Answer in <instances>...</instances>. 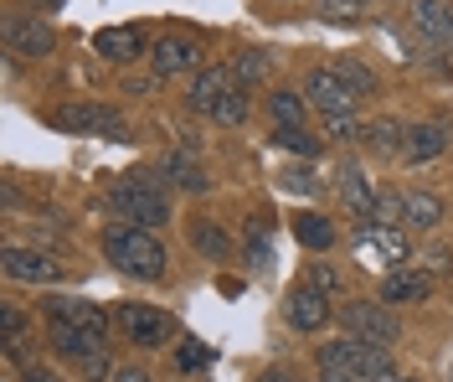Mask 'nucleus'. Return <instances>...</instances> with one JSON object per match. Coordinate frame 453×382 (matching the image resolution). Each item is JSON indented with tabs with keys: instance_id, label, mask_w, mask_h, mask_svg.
Wrapping results in <instances>:
<instances>
[{
	"instance_id": "11",
	"label": "nucleus",
	"mask_w": 453,
	"mask_h": 382,
	"mask_svg": "<svg viewBox=\"0 0 453 382\" xmlns=\"http://www.w3.org/2000/svg\"><path fill=\"white\" fill-rule=\"evenodd\" d=\"M5 279H21V285H57L62 264L36 253V248H5Z\"/></svg>"
},
{
	"instance_id": "39",
	"label": "nucleus",
	"mask_w": 453,
	"mask_h": 382,
	"mask_svg": "<svg viewBox=\"0 0 453 382\" xmlns=\"http://www.w3.org/2000/svg\"><path fill=\"white\" fill-rule=\"evenodd\" d=\"M376 382H418V378H402V372H387V378H376Z\"/></svg>"
},
{
	"instance_id": "10",
	"label": "nucleus",
	"mask_w": 453,
	"mask_h": 382,
	"mask_svg": "<svg viewBox=\"0 0 453 382\" xmlns=\"http://www.w3.org/2000/svg\"><path fill=\"white\" fill-rule=\"evenodd\" d=\"M433 290H438V279L427 269H396V274L381 279V300L387 305H423V300H433Z\"/></svg>"
},
{
	"instance_id": "37",
	"label": "nucleus",
	"mask_w": 453,
	"mask_h": 382,
	"mask_svg": "<svg viewBox=\"0 0 453 382\" xmlns=\"http://www.w3.org/2000/svg\"><path fill=\"white\" fill-rule=\"evenodd\" d=\"M113 382H150V372H144V367H119Z\"/></svg>"
},
{
	"instance_id": "7",
	"label": "nucleus",
	"mask_w": 453,
	"mask_h": 382,
	"mask_svg": "<svg viewBox=\"0 0 453 382\" xmlns=\"http://www.w3.org/2000/svg\"><path fill=\"white\" fill-rule=\"evenodd\" d=\"M356 98H361V93L350 89L335 67H314L310 78H304V104H310V109H319V119L356 114Z\"/></svg>"
},
{
	"instance_id": "23",
	"label": "nucleus",
	"mask_w": 453,
	"mask_h": 382,
	"mask_svg": "<svg viewBox=\"0 0 453 382\" xmlns=\"http://www.w3.org/2000/svg\"><path fill=\"white\" fill-rule=\"evenodd\" d=\"M361 243H371L387 264H407L412 259V248H407V238L396 233V228H371V222H361Z\"/></svg>"
},
{
	"instance_id": "6",
	"label": "nucleus",
	"mask_w": 453,
	"mask_h": 382,
	"mask_svg": "<svg viewBox=\"0 0 453 382\" xmlns=\"http://www.w3.org/2000/svg\"><path fill=\"white\" fill-rule=\"evenodd\" d=\"M113 325L124 331V341H134V347H144V352H155V347H170V341L180 336L175 316L155 310V305H119V310H113Z\"/></svg>"
},
{
	"instance_id": "22",
	"label": "nucleus",
	"mask_w": 453,
	"mask_h": 382,
	"mask_svg": "<svg viewBox=\"0 0 453 382\" xmlns=\"http://www.w3.org/2000/svg\"><path fill=\"white\" fill-rule=\"evenodd\" d=\"M294 238H299L310 253H325V248L335 243V222L319 217V212H299V217H294Z\"/></svg>"
},
{
	"instance_id": "24",
	"label": "nucleus",
	"mask_w": 453,
	"mask_h": 382,
	"mask_svg": "<svg viewBox=\"0 0 453 382\" xmlns=\"http://www.w3.org/2000/svg\"><path fill=\"white\" fill-rule=\"evenodd\" d=\"M376 155H402V140H407V129L396 124V119H376V124H366V135H361Z\"/></svg>"
},
{
	"instance_id": "36",
	"label": "nucleus",
	"mask_w": 453,
	"mask_h": 382,
	"mask_svg": "<svg viewBox=\"0 0 453 382\" xmlns=\"http://www.w3.org/2000/svg\"><path fill=\"white\" fill-rule=\"evenodd\" d=\"M21 382H62L52 372V367H36V362H31V367H21Z\"/></svg>"
},
{
	"instance_id": "19",
	"label": "nucleus",
	"mask_w": 453,
	"mask_h": 382,
	"mask_svg": "<svg viewBox=\"0 0 453 382\" xmlns=\"http://www.w3.org/2000/svg\"><path fill=\"white\" fill-rule=\"evenodd\" d=\"M93 47H98L109 62H134L144 52V31L140 27H104L98 36H93Z\"/></svg>"
},
{
	"instance_id": "8",
	"label": "nucleus",
	"mask_w": 453,
	"mask_h": 382,
	"mask_svg": "<svg viewBox=\"0 0 453 382\" xmlns=\"http://www.w3.org/2000/svg\"><path fill=\"white\" fill-rule=\"evenodd\" d=\"M283 310H288V325L294 331H325V321H330V300H325V290H314V285H294L288 300H283Z\"/></svg>"
},
{
	"instance_id": "5",
	"label": "nucleus",
	"mask_w": 453,
	"mask_h": 382,
	"mask_svg": "<svg viewBox=\"0 0 453 382\" xmlns=\"http://www.w3.org/2000/svg\"><path fill=\"white\" fill-rule=\"evenodd\" d=\"M340 325H345V336L371 341V347H396V336H402V321L392 316L387 300H350L340 310Z\"/></svg>"
},
{
	"instance_id": "41",
	"label": "nucleus",
	"mask_w": 453,
	"mask_h": 382,
	"mask_svg": "<svg viewBox=\"0 0 453 382\" xmlns=\"http://www.w3.org/2000/svg\"><path fill=\"white\" fill-rule=\"evenodd\" d=\"M449 52H453V36H449Z\"/></svg>"
},
{
	"instance_id": "20",
	"label": "nucleus",
	"mask_w": 453,
	"mask_h": 382,
	"mask_svg": "<svg viewBox=\"0 0 453 382\" xmlns=\"http://www.w3.org/2000/svg\"><path fill=\"white\" fill-rule=\"evenodd\" d=\"M160 181H175V186H186V191H206V171H201L196 155H186V150L160 155Z\"/></svg>"
},
{
	"instance_id": "29",
	"label": "nucleus",
	"mask_w": 453,
	"mask_h": 382,
	"mask_svg": "<svg viewBox=\"0 0 453 382\" xmlns=\"http://www.w3.org/2000/svg\"><path fill=\"white\" fill-rule=\"evenodd\" d=\"M335 73H340V78H345V83H350V89H356V93H376V73H371L366 62L345 58V62H340V67H335Z\"/></svg>"
},
{
	"instance_id": "27",
	"label": "nucleus",
	"mask_w": 453,
	"mask_h": 382,
	"mask_svg": "<svg viewBox=\"0 0 453 382\" xmlns=\"http://www.w3.org/2000/svg\"><path fill=\"white\" fill-rule=\"evenodd\" d=\"M248 109H253V104H248V89H232L222 104H217V114H211V119L232 129V124H242V119H248Z\"/></svg>"
},
{
	"instance_id": "33",
	"label": "nucleus",
	"mask_w": 453,
	"mask_h": 382,
	"mask_svg": "<svg viewBox=\"0 0 453 382\" xmlns=\"http://www.w3.org/2000/svg\"><path fill=\"white\" fill-rule=\"evenodd\" d=\"M232 73H237V78H242V89H248V83H257V78L268 73V58H263V52H242V58L232 62Z\"/></svg>"
},
{
	"instance_id": "38",
	"label": "nucleus",
	"mask_w": 453,
	"mask_h": 382,
	"mask_svg": "<svg viewBox=\"0 0 453 382\" xmlns=\"http://www.w3.org/2000/svg\"><path fill=\"white\" fill-rule=\"evenodd\" d=\"M31 5H36V11H57V5H62V0H31Z\"/></svg>"
},
{
	"instance_id": "40",
	"label": "nucleus",
	"mask_w": 453,
	"mask_h": 382,
	"mask_svg": "<svg viewBox=\"0 0 453 382\" xmlns=\"http://www.w3.org/2000/svg\"><path fill=\"white\" fill-rule=\"evenodd\" d=\"M257 382H279V378H257Z\"/></svg>"
},
{
	"instance_id": "32",
	"label": "nucleus",
	"mask_w": 453,
	"mask_h": 382,
	"mask_svg": "<svg viewBox=\"0 0 453 382\" xmlns=\"http://www.w3.org/2000/svg\"><path fill=\"white\" fill-rule=\"evenodd\" d=\"M325 135H330V140H340V145H345V140H361L366 129L356 124V114H330V119H325Z\"/></svg>"
},
{
	"instance_id": "3",
	"label": "nucleus",
	"mask_w": 453,
	"mask_h": 382,
	"mask_svg": "<svg viewBox=\"0 0 453 382\" xmlns=\"http://www.w3.org/2000/svg\"><path fill=\"white\" fill-rule=\"evenodd\" d=\"M319 367L325 372H345V378H356V382H376V378H387V372H396L387 347H371V341H356V336L325 341L319 347Z\"/></svg>"
},
{
	"instance_id": "4",
	"label": "nucleus",
	"mask_w": 453,
	"mask_h": 382,
	"mask_svg": "<svg viewBox=\"0 0 453 382\" xmlns=\"http://www.w3.org/2000/svg\"><path fill=\"white\" fill-rule=\"evenodd\" d=\"M62 135H93V140H129V124L109 104H62L47 114Z\"/></svg>"
},
{
	"instance_id": "25",
	"label": "nucleus",
	"mask_w": 453,
	"mask_h": 382,
	"mask_svg": "<svg viewBox=\"0 0 453 382\" xmlns=\"http://www.w3.org/2000/svg\"><path fill=\"white\" fill-rule=\"evenodd\" d=\"M273 145L294 150V155H304V160H314V155H319V140H314L304 124H273Z\"/></svg>"
},
{
	"instance_id": "12",
	"label": "nucleus",
	"mask_w": 453,
	"mask_h": 382,
	"mask_svg": "<svg viewBox=\"0 0 453 382\" xmlns=\"http://www.w3.org/2000/svg\"><path fill=\"white\" fill-rule=\"evenodd\" d=\"M376 186H371V176H366V166L361 160H345L340 166V202H345V212H356L361 222H371V207H376Z\"/></svg>"
},
{
	"instance_id": "16",
	"label": "nucleus",
	"mask_w": 453,
	"mask_h": 382,
	"mask_svg": "<svg viewBox=\"0 0 453 382\" xmlns=\"http://www.w3.org/2000/svg\"><path fill=\"white\" fill-rule=\"evenodd\" d=\"M5 42H11V52H21V58H47L52 42H57V31L31 16V21H11V27H5Z\"/></svg>"
},
{
	"instance_id": "28",
	"label": "nucleus",
	"mask_w": 453,
	"mask_h": 382,
	"mask_svg": "<svg viewBox=\"0 0 453 382\" xmlns=\"http://www.w3.org/2000/svg\"><path fill=\"white\" fill-rule=\"evenodd\" d=\"M402 222V191H381L371 207V228H396Z\"/></svg>"
},
{
	"instance_id": "26",
	"label": "nucleus",
	"mask_w": 453,
	"mask_h": 382,
	"mask_svg": "<svg viewBox=\"0 0 453 382\" xmlns=\"http://www.w3.org/2000/svg\"><path fill=\"white\" fill-rule=\"evenodd\" d=\"M268 114H273V124H304V98L299 93H268Z\"/></svg>"
},
{
	"instance_id": "9",
	"label": "nucleus",
	"mask_w": 453,
	"mask_h": 382,
	"mask_svg": "<svg viewBox=\"0 0 453 382\" xmlns=\"http://www.w3.org/2000/svg\"><path fill=\"white\" fill-rule=\"evenodd\" d=\"M47 336H52V347L67 362H88L93 352H109V341H98V336H88L78 321H67V316H47Z\"/></svg>"
},
{
	"instance_id": "18",
	"label": "nucleus",
	"mask_w": 453,
	"mask_h": 382,
	"mask_svg": "<svg viewBox=\"0 0 453 382\" xmlns=\"http://www.w3.org/2000/svg\"><path fill=\"white\" fill-rule=\"evenodd\" d=\"M443 217H449V207L438 202L433 191H402V222H407V228H418V233H433Z\"/></svg>"
},
{
	"instance_id": "14",
	"label": "nucleus",
	"mask_w": 453,
	"mask_h": 382,
	"mask_svg": "<svg viewBox=\"0 0 453 382\" xmlns=\"http://www.w3.org/2000/svg\"><path fill=\"white\" fill-rule=\"evenodd\" d=\"M226 93H232V67H201L196 78H191L186 104H191L196 114H217V104H222Z\"/></svg>"
},
{
	"instance_id": "17",
	"label": "nucleus",
	"mask_w": 453,
	"mask_h": 382,
	"mask_svg": "<svg viewBox=\"0 0 453 382\" xmlns=\"http://www.w3.org/2000/svg\"><path fill=\"white\" fill-rule=\"evenodd\" d=\"M412 27L423 31L427 42L449 47V36H453V0H418V11H412Z\"/></svg>"
},
{
	"instance_id": "35",
	"label": "nucleus",
	"mask_w": 453,
	"mask_h": 382,
	"mask_svg": "<svg viewBox=\"0 0 453 382\" xmlns=\"http://www.w3.org/2000/svg\"><path fill=\"white\" fill-rule=\"evenodd\" d=\"M206 362H211L206 347H180V367H186V372H191V367H206Z\"/></svg>"
},
{
	"instance_id": "21",
	"label": "nucleus",
	"mask_w": 453,
	"mask_h": 382,
	"mask_svg": "<svg viewBox=\"0 0 453 382\" xmlns=\"http://www.w3.org/2000/svg\"><path fill=\"white\" fill-rule=\"evenodd\" d=\"M191 248H196L201 259H217V264L232 259V238H226L211 217H196V222H191Z\"/></svg>"
},
{
	"instance_id": "15",
	"label": "nucleus",
	"mask_w": 453,
	"mask_h": 382,
	"mask_svg": "<svg viewBox=\"0 0 453 382\" xmlns=\"http://www.w3.org/2000/svg\"><path fill=\"white\" fill-rule=\"evenodd\" d=\"M449 150V124H438V119H427V124H412L407 129V140H402V160H438Z\"/></svg>"
},
{
	"instance_id": "13",
	"label": "nucleus",
	"mask_w": 453,
	"mask_h": 382,
	"mask_svg": "<svg viewBox=\"0 0 453 382\" xmlns=\"http://www.w3.org/2000/svg\"><path fill=\"white\" fill-rule=\"evenodd\" d=\"M150 62H155V78H170V73H201V42L191 36H170L160 47H150Z\"/></svg>"
},
{
	"instance_id": "34",
	"label": "nucleus",
	"mask_w": 453,
	"mask_h": 382,
	"mask_svg": "<svg viewBox=\"0 0 453 382\" xmlns=\"http://www.w3.org/2000/svg\"><path fill=\"white\" fill-rule=\"evenodd\" d=\"M319 11L325 16H356V11H366L361 0H319Z\"/></svg>"
},
{
	"instance_id": "2",
	"label": "nucleus",
	"mask_w": 453,
	"mask_h": 382,
	"mask_svg": "<svg viewBox=\"0 0 453 382\" xmlns=\"http://www.w3.org/2000/svg\"><path fill=\"white\" fill-rule=\"evenodd\" d=\"M113 212L134 228H165L170 222V197H165V181H155V171H129L124 181H113L109 191Z\"/></svg>"
},
{
	"instance_id": "31",
	"label": "nucleus",
	"mask_w": 453,
	"mask_h": 382,
	"mask_svg": "<svg viewBox=\"0 0 453 382\" xmlns=\"http://www.w3.org/2000/svg\"><path fill=\"white\" fill-rule=\"evenodd\" d=\"M283 191H299V197H310V191H319V181H314L310 166H283Z\"/></svg>"
},
{
	"instance_id": "42",
	"label": "nucleus",
	"mask_w": 453,
	"mask_h": 382,
	"mask_svg": "<svg viewBox=\"0 0 453 382\" xmlns=\"http://www.w3.org/2000/svg\"><path fill=\"white\" fill-rule=\"evenodd\" d=\"M361 5H366V0H361Z\"/></svg>"
},
{
	"instance_id": "1",
	"label": "nucleus",
	"mask_w": 453,
	"mask_h": 382,
	"mask_svg": "<svg viewBox=\"0 0 453 382\" xmlns=\"http://www.w3.org/2000/svg\"><path fill=\"white\" fill-rule=\"evenodd\" d=\"M104 253H109V264L119 274H129V279H165V243L150 233V228H134V222H109L104 228Z\"/></svg>"
},
{
	"instance_id": "30",
	"label": "nucleus",
	"mask_w": 453,
	"mask_h": 382,
	"mask_svg": "<svg viewBox=\"0 0 453 382\" xmlns=\"http://www.w3.org/2000/svg\"><path fill=\"white\" fill-rule=\"evenodd\" d=\"M304 285H314V290H325V294H340V269L325 264V259H314V264L304 269Z\"/></svg>"
}]
</instances>
